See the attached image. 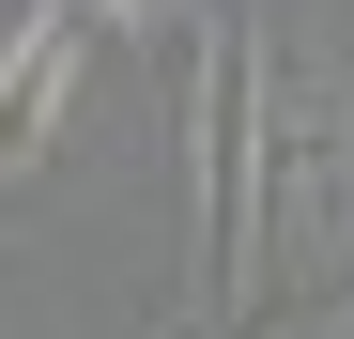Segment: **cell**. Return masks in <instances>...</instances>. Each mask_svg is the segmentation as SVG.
<instances>
[{"instance_id": "1", "label": "cell", "mask_w": 354, "mask_h": 339, "mask_svg": "<svg viewBox=\"0 0 354 339\" xmlns=\"http://www.w3.org/2000/svg\"><path fill=\"white\" fill-rule=\"evenodd\" d=\"M262 139H277V62L216 16L185 93V185H201V293L231 324H262Z\"/></svg>"}, {"instance_id": "2", "label": "cell", "mask_w": 354, "mask_h": 339, "mask_svg": "<svg viewBox=\"0 0 354 339\" xmlns=\"http://www.w3.org/2000/svg\"><path fill=\"white\" fill-rule=\"evenodd\" d=\"M62 93H77V16H31L16 62H0V139H16V170L62 139Z\"/></svg>"}, {"instance_id": "3", "label": "cell", "mask_w": 354, "mask_h": 339, "mask_svg": "<svg viewBox=\"0 0 354 339\" xmlns=\"http://www.w3.org/2000/svg\"><path fill=\"white\" fill-rule=\"evenodd\" d=\"M93 16H139V0H93Z\"/></svg>"}]
</instances>
